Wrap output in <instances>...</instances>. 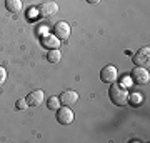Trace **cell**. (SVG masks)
Masks as SVG:
<instances>
[{
    "label": "cell",
    "instance_id": "obj_10",
    "mask_svg": "<svg viewBox=\"0 0 150 143\" xmlns=\"http://www.w3.org/2000/svg\"><path fill=\"white\" fill-rule=\"evenodd\" d=\"M5 8L12 13H18L22 10V0H5Z\"/></svg>",
    "mask_w": 150,
    "mask_h": 143
},
{
    "label": "cell",
    "instance_id": "obj_12",
    "mask_svg": "<svg viewBox=\"0 0 150 143\" xmlns=\"http://www.w3.org/2000/svg\"><path fill=\"white\" fill-rule=\"evenodd\" d=\"M42 43H43V47H47V48H57L60 45V40L57 37H43V40H42Z\"/></svg>",
    "mask_w": 150,
    "mask_h": 143
},
{
    "label": "cell",
    "instance_id": "obj_8",
    "mask_svg": "<svg viewBox=\"0 0 150 143\" xmlns=\"http://www.w3.org/2000/svg\"><path fill=\"white\" fill-rule=\"evenodd\" d=\"M79 101V93L74 90H65L62 95H60V103H64L65 106H72Z\"/></svg>",
    "mask_w": 150,
    "mask_h": 143
},
{
    "label": "cell",
    "instance_id": "obj_7",
    "mask_svg": "<svg viewBox=\"0 0 150 143\" xmlns=\"http://www.w3.org/2000/svg\"><path fill=\"white\" fill-rule=\"evenodd\" d=\"M38 13L42 17H52L59 13V5L55 2H43L38 7Z\"/></svg>",
    "mask_w": 150,
    "mask_h": 143
},
{
    "label": "cell",
    "instance_id": "obj_1",
    "mask_svg": "<svg viewBox=\"0 0 150 143\" xmlns=\"http://www.w3.org/2000/svg\"><path fill=\"white\" fill-rule=\"evenodd\" d=\"M108 97H110V100L115 105L123 106V105H127V101L130 98V93H129L125 85H120V83H115L113 82L112 87H110V90H108Z\"/></svg>",
    "mask_w": 150,
    "mask_h": 143
},
{
    "label": "cell",
    "instance_id": "obj_17",
    "mask_svg": "<svg viewBox=\"0 0 150 143\" xmlns=\"http://www.w3.org/2000/svg\"><path fill=\"white\" fill-rule=\"evenodd\" d=\"M87 2H88V4H93V5H95V4H98V2H100V0H87Z\"/></svg>",
    "mask_w": 150,
    "mask_h": 143
},
{
    "label": "cell",
    "instance_id": "obj_15",
    "mask_svg": "<svg viewBox=\"0 0 150 143\" xmlns=\"http://www.w3.org/2000/svg\"><path fill=\"white\" fill-rule=\"evenodd\" d=\"M5 80H7V70L4 67H0V87L5 83Z\"/></svg>",
    "mask_w": 150,
    "mask_h": 143
},
{
    "label": "cell",
    "instance_id": "obj_3",
    "mask_svg": "<svg viewBox=\"0 0 150 143\" xmlns=\"http://www.w3.org/2000/svg\"><path fill=\"white\" fill-rule=\"evenodd\" d=\"M149 60H150V47H142L134 55V63L137 67H149Z\"/></svg>",
    "mask_w": 150,
    "mask_h": 143
},
{
    "label": "cell",
    "instance_id": "obj_6",
    "mask_svg": "<svg viewBox=\"0 0 150 143\" xmlns=\"http://www.w3.org/2000/svg\"><path fill=\"white\" fill-rule=\"evenodd\" d=\"M57 120L62 125H69V123L74 122V111L70 110L69 106H62V108H57Z\"/></svg>",
    "mask_w": 150,
    "mask_h": 143
},
{
    "label": "cell",
    "instance_id": "obj_14",
    "mask_svg": "<svg viewBox=\"0 0 150 143\" xmlns=\"http://www.w3.org/2000/svg\"><path fill=\"white\" fill-rule=\"evenodd\" d=\"M27 100H25V98H18V100H17V103H15V108L17 110H25V108H27Z\"/></svg>",
    "mask_w": 150,
    "mask_h": 143
},
{
    "label": "cell",
    "instance_id": "obj_5",
    "mask_svg": "<svg viewBox=\"0 0 150 143\" xmlns=\"http://www.w3.org/2000/svg\"><path fill=\"white\" fill-rule=\"evenodd\" d=\"M54 35L59 40H67L70 37V25L67 22H59L54 25Z\"/></svg>",
    "mask_w": 150,
    "mask_h": 143
},
{
    "label": "cell",
    "instance_id": "obj_16",
    "mask_svg": "<svg viewBox=\"0 0 150 143\" xmlns=\"http://www.w3.org/2000/svg\"><path fill=\"white\" fill-rule=\"evenodd\" d=\"M140 101H142V97L140 95H132V105H137Z\"/></svg>",
    "mask_w": 150,
    "mask_h": 143
},
{
    "label": "cell",
    "instance_id": "obj_4",
    "mask_svg": "<svg viewBox=\"0 0 150 143\" xmlns=\"http://www.w3.org/2000/svg\"><path fill=\"white\" fill-rule=\"evenodd\" d=\"M118 77V72H117V67H113V65H107V67H103L102 72H100V80L105 82V83H113Z\"/></svg>",
    "mask_w": 150,
    "mask_h": 143
},
{
    "label": "cell",
    "instance_id": "obj_13",
    "mask_svg": "<svg viewBox=\"0 0 150 143\" xmlns=\"http://www.w3.org/2000/svg\"><path fill=\"white\" fill-rule=\"evenodd\" d=\"M47 105H48V108H50V110H57V108L60 106V98H57V97H52V98H48Z\"/></svg>",
    "mask_w": 150,
    "mask_h": 143
},
{
    "label": "cell",
    "instance_id": "obj_11",
    "mask_svg": "<svg viewBox=\"0 0 150 143\" xmlns=\"http://www.w3.org/2000/svg\"><path fill=\"white\" fill-rule=\"evenodd\" d=\"M60 58H62V53H60L59 48H50L47 53V60L50 63H59Z\"/></svg>",
    "mask_w": 150,
    "mask_h": 143
},
{
    "label": "cell",
    "instance_id": "obj_9",
    "mask_svg": "<svg viewBox=\"0 0 150 143\" xmlns=\"http://www.w3.org/2000/svg\"><path fill=\"white\" fill-rule=\"evenodd\" d=\"M28 106H40L43 101V92L42 90H35L32 93H28V97L25 98Z\"/></svg>",
    "mask_w": 150,
    "mask_h": 143
},
{
    "label": "cell",
    "instance_id": "obj_2",
    "mask_svg": "<svg viewBox=\"0 0 150 143\" xmlns=\"http://www.w3.org/2000/svg\"><path fill=\"white\" fill-rule=\"evenodd\" d=\"M132 80H134L137 85L149 83V80H150L149 70L145 68V67H135V68L132 70Z\"/></svg>",
    "mask_w": 150,
    "mask_h": 143
}]
</instances>
